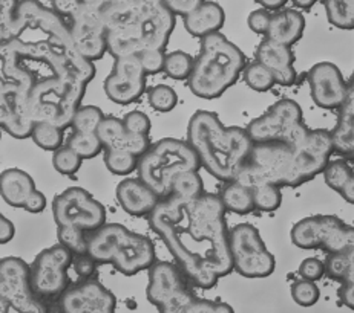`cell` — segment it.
Segmentation results:
<instances>
[{
    "label": "cell",
    "instance_id": "cell-1",
    "mask_svg": "<svg viewBox=\"0 0 354 313\" xmlns=\"http://www.w3.org/2000/svg\"><path fill=\"white\" fill-rule=\"evenodd\" d=\"M0 86L28 105L35 123L73 124L94 63L77 51L66 20L35 0L0 2Z\"/></svg>",
    "mask_w": 354,
    "mask_h": 313
},
{
    "label": "cell",
    "instance_id": "cell-2",
    "mask_svg": "<svg viewBox=\"0 0 354 313\" xmlns=\"http://www.w3.org/2000/svg\"><path fill=\"white\" fill-rule=\"evenodd\" d=\"M149 226L162 240L186 279L212 289L233 270L225 208L219 194L195 199L171 194L149 216Z\"/></svg>",
    "mask_w": 354,
    "mask_h": 313
},
{
    "label": "cell",
    "instance_id": "cell-3",
    "mask_svg": "<svg viewBox=\"0 0 354 313\" xmlns=\"http://www.w3.org/2000/svg\"><path fill=\"white\" fill-rule=\"evenodd\" d=\"M114 59L165 51L175 30V14L166 0H91Z\"/></svg>",
    "mask_w": 354,
    "mask_h": 313
},
{
    "label": "cell",
    "instance_id": "cell-4",
    "mask_svg": "<svg viewBox=\"0 0 354 313\" xmlns=\"http://www.w3.org/2000/svg\"><path fill=\"white\" fill-rule=\"evenodd\" d=\"M333 152L331 132L325 129L310 130L307 138L296 144H254L236 182L252 190L263 185L301 187L324 173Z\"/></svg>",
    "mask_w": 354,
    "mask_h": 313
},
{
    "label": "cell",
    "instance_id": "cell-5",
    "mask_svg": "<svg viewBox=\"0 0 354 313\" xmlns=\"http://www.w3.org/2000/svg\"><path fill=\"white\" fill-rule=\"evenodd\" d=\"M187 142L201 167L218 181H236L253 150V141L243 127H225L214 112L198 110L187 124Z\"/></svg>",
    "mask_w": 354,
    "mask_h": 313
},
{
    "label": "cell",
    "instance_id": "cell-6",
    "mask_svg": "<svg viewBox=\"0 0 354 313\" xmlns=\"http://www.w3.org/2000/svg\"><path fill=\"white\" fill-rule=\"evenodd\" d=\"M245 68L244 52L224 34L207 35L201 40L189 89L201 99H216L238 81Z\"/></svg>",
    "mask_w": 354,
    "mask_h": 313
},
{
    "label": "cell",
    "instance_id": "cell-7",
    "mask_svg": "<svg viewBox=\"0 0 354 313\" xmlns=\"http://www.w3.org/2000/svg\"><path fill=\"white\" fill-rule=\"evenodd\" d=\"M88 255L97 265H112L126 276L149 270L155 261V246L143 234L120 223H106L88 237Z\"/></svg>",
    "mask_w": 354,
    "mask_h": 313
},
{
    "label": "cell",
    "instance_id": "cell-8",
    "mask_svg": "<svg viewBox=\"0 0 354 313\" xmlns=\"http://www.w3.org/2000/svg\"><path fill=\"white\" fill-rule=\"evenodd\" d=\"M201 167L194 148L187 141L162 138L149 147L138 161V179L149 185L160 199L172 194L176 177L198 172Z\"/></svg>",
    "mask_w": 354,
    "mask_h": 313
},
{
    "label": "cell",
    "instance_id": "cell-9",
    "mask_svg": "<svg viewBox=\"0 0 354 313\" xmlns=\"http://www.w3.org/2000/svg\"><path fill=\"white\" fill-rule=\"evenodd\" d=\"M253 144L284 142L296 144L307 138L311 129L302 123V109L295 99H281L263 115L250 121L245 127Z\"/></svg>",
    "mask_w": 354,
    "mask_h": 313
},
{
    "label": "cell",
    "instance_id": "cell-10",
    "mask_svg": "<svg viewBox=\"0 0 354 313\" xmlns=\"http://www.w3.org/2000/svg\"><path fill=\"white\" fill-rule=\"evenodd\" d=\"M290 239L299 249H322L328 255L346 254L354 249V228L336 216H310L293 225Z\"/></svg>",
    "mask_w": 354,
    "mask_h": 313
},
{
    "label": "cell",
    "instance_id": "cell-11",
    "mask_svg": "<svg viewBox=\"0 0 354 313\" xmlns=\"http://www.w3.org/2000/svg\"><path fill=\"white\" fill-rule=\"evenodd\" d=\"M51 8L66 20L71 35L84 59L97 61L108 52V39L100 20L91 6V0L83 2H54Z\"/></svg>",
    "mask_w": 354,
    "mask_h": 313
},
{
    "label": "cell",
    "instance_id": "cell-12",
    "mask_svg": "<svg viewBox=\"0 0 354 313\" xmlns=\"http://www.w3.org/2000/svg\"><path fill=\"white\" fill-rule=\"evenodd\" d=\"M233 270L244 279H267L274 272V255L268 251L257 226L239 223L229 232Z\"/></svg>",
    "mask_w": 354,
    "mask_h": 313
},
{
    "label": "cell",
    "instance_id": "cell-13",
    "mask_svg": "<svg viewBox=\"0 0 354 313\" xmlns=\"http://www.w3.org/2000/svg\"><path fill=\"white\" fill-rule=\"evenodd\" d=\"M53 216L57 226H73L84 232H95L106 225L104 206L80 187H71L53 201Z\"/></svg>",
    "mask_w": 354,
    "mask_h": 313
},
{
    "label": "cell",
    "instance_id": "cell-14",
    "mask_svg": "<svg viewBox=\"0 0 354 313\" xmlns=\"http://www.w3.org/2000/svg\"><path fill=\"white\" fill-rule=\"evenodd\" d=\"M74 255L62 245H54L37 254L30 265V280L34 295L55 298L65 294L69 286L68 269Z\"/></svg>",
    "mask_w": 354,
    "mask_h": 313
},
{
    "label": "cell",
    "instance_id": "cell-15",
    "mask_svg": "<svg viewBox=\"0 0 354 313\" xmlns=\"http://www.w3.org/2000/svg\"><path fill=\"white\" fill-rule=\"evenodd\" d=\"M146 72L141 66L140 57L115 59L112 72L104 80V94L112 103L127 105L138 101L146 92Z\"/></svg>",
    "mask_w": 354,
    "mask_h": 313
},
{
    "label": "cell",
    "instance_id": "cell-16",
    "mask_svg": "<svg viewBox=\"0 0 354 313\" xmlns=\"http://www.w3.org/2000/svg\"><path fill=\"white\" fill-rule=\"evenodd\" d=\"M310 94L316 105L322 109H341L348 95V83L335 63L321 61L308 70Z\"/></svg>",
    "mask_w": 354,
    "mask_h": 313
},
{
    "label": "cell",
    "instance_id": "cell-17",
    "mask_svg": "<svg viewBox=\"0 0 354 313\" xmlns=\"http://www.w3.org/2000/svg\"><path fill=\"white\" fill-rule=\"evenodd\" d=\"M115 305L114 294L97 280L69 287L60 298L62 313H115Z\"/></svg>",
    "mask_w": 354,
    "mask_h": 313
},
{
    "label": "cell",
    "instance_id": "cell-18",
    "mask_svg": "<svg viewBox=\"0 0 354 313\" xmlns=\"http://www.w3.org/2000/svg\"><path fill=\"white\" fill-rule=\"evenodd\" d=\"M186 280V275L178 265L171 261H155L149 267V284L146 289L149 303L157 309L161 307L162 304L187 289Z\"/></svg>",
    "mask_w": 354,
    "mask_h": 313
},
{
    "label": "cell",
    "instance_id": "cell-19",
    "mask_svg": "<svg viewBox=\"0 0 354 313\" xmlns=\"http://www.w3.org/2000/svg\"><path fill=\"white\" fill-rule=\"evenodd\" d=\"M254 57H257L258 63L266 66L273 74L278 86H293L297 74L295 69V52L292 48L264 39L258 45Z\"/></svg>",
    "mask_w": 354,
    "mask_h": 313
},
{
    "label": "cell",
    "instance_id": "cell-20",
    "mask_svg": "<svg viewBox=\"0 0 354 313\" xmlns=\"http://www.w3.org/2000/svg\"><path fill=\"white\" fill-rule=\"evenodd\" d=\"M97 137L100 138L104 150H120L136 154L141 158L151 147L149 137L133 134L126 129L123 119L115 117H106L102 125L98 127Z\"/></svg>",
    "mask_w": 354,
    "mask_h": 313
},
{
    "label": "cell",
    "instance_id": "cell-21",
    "mask_svg": "<svg viewBox=\"0 0 354 313\" xmlns=\"http://www.w3.org/2000/svg\"><path fill=\"white\" fill-rule=\"evenodd\" d=\"M115 194L122 208L133 217H149L161 201L158 194L138 177L120 182Z\"/></svg>",
    "mask_w": 354,
    "mask_h": 313
},
{
    "label": "cell",
    "instance_id": "cell-22",
    "mask_svg": "<svg viewBox=\"0 0 354 313\" xmlns=\"http://www.w3.org/2000/svg\"><path fill=\"white\" fill-rule=\"evenodd\" d=\"M306 26V17L301 11L295 10L293 6L292 8H284L272 14L266 39L292 48L302 39Z\"/></svg>",
    "mask_w": 354,
    "mask_h": 313
},
{
    "label": "cell",
    "instance_id": "cell-23",
    "mask_svg": "<svg viewBox=\"0 0 354 313\" xmlns=\"http://www.w3.org/2000/svg\"><path fill=\"white\" fill-rule=\"evenodd\" d=\"M184 28L186 31L198 39H204L207 35L216 34L224 26L225 12L223 6L216 2H201L198 8L184 17Z\"/></svg>",
    "mask_w": 354,
    "mask_h": 313
},
{
    "label": "cell",
    "instance_id": "cell-24",
    "mask_svg": "<svg viewBox=\"0 0 354 313\" xmlns=\"http://www.w3.org/2000/svg\"><path fill=\"white\" fill-rule=\"evenodd\" d=\"M35 188L32 177L20 168H8L0 176V191L3 201L14 208H24Z\"/></svg>",
    "mask_w": 354,
    "mask_h": 313
},
{
    "label": "cell",
    "instance_id": "cell-25",
    "mask_svg": "<svg viewBox=\"0 0 354 313\" xmlns=\"http://www.w3.org/2000/svg\"><path fill=\"white\" fill-rule=\"evenodd\" d=\"M219 199H221L225 211H230L233 214L245 216L254 210L253 190L236 181L224 185L219 193Z\"/></svg>",
    "mask_w": 354,
    "mask_h": 313
},
{
    "label": "cell",
    "instance_id": "cell-26",
    "mask_svg": "<svg viewBox=\"0 0 354 313\" xmlns=\"http://www.w3.org/2000/svg\"><path fill=\"white\" fill-rule=\"evenodd\" d=\"M324 8L327 20L337 30H354V0H327Z\"/></svg>",
    "mask_w": 354,
    "mask_h": 313
},
{
    "label": "cell",
    "instance_id": "cell-27",
    "mask_svg": "<svg viewBox=\"0 0 354 313\" xmlns=\"http://www.w3.org/2000/svg\"><path fill=\"white\" fill-rule=\"evenodd\" d=\"M34 144L46 152H57L63 147V129L51 123H37L31 133Z\"/></svg>",
    "mask_w": 354,
    "mask_h": 313
},
{
    "label": "cell",
    "instance_id": "cell-28",
    "mask_svg": "<svg viewBox=\"0 0 354 313\" xmlns=\"http://www.w3.org/2000/svg\"><path fill=\"white\" fill-rule=\"evenodd\" d=\"M195 59L189 52L184 51H172L166 54L165 61V74L171 77L172 80L183 81L189 80L194 72Z\"/></svg>",
    "mask_w": 354,
    "mask_h": 313
},
{
    "label": "cell",
    "instance_id": "cell-29",
    "mask_svg": "<svg viewBox=\"0 0 354 313\" xmlns=\"http://www.w3.org/2000/svg\"><path fill=\"white\" fill-rule=\"evenodd\" d=\"M66 145L80 156L82 159H92L100 154L104 147L97 133H75L66 139Z\"/></svg>",
    "mask_w": 354,
    "mask_h": 313
},
{
    "label": "cell",
    "instance_id": "cell-30",
    "mask_svg": "<svg viewBox=\"0 0 354 313\" xmlns=\"http://www.w3.org/2000/svg\"><path fill=\"white\" fill-rule=\"evenodd\" d=\"M104 118V113L97 105H82L75 112L71 127L75 133H97Z\"/></svg>",
    "mask_w": 354,
    "mask_h": 313
},
{
    "label": "cell",
    "instance_id": "cell-31",
    "mask_svg": "<svg viewBox=\"0 0 354 313\" xmlns=\"http://www.w3.org/2000/svg\"><path fill=\"white\" fill-rule=\"evenodd\" d=\"M138 161L136 154L120 152V150H104V165L112 174L127 176L138 168Z\"/></svg>",
    "mask_w": 354,
    "mask_h": 313
},
{
    "label": "cell",
    "instance_id": "cell-32",
    "mask_svg": "<svg viewBox=\"0 0 354 313\" xmlns=\"http://www.w3.org/2000/svg\"><path fill=\"white\" fill-rule=\"evenodd\" d=\"M57 239L59 245L66 248L74 257L88 254V237L84 231L73 226H57Z\"/></svg>",
    "mask_w": 354,
    "mask_h": 313
},
{
    "label": "cell",
    "instance_id": "cell-33",
    "mask_svg": "<svg viewBox=\"0 0 354 313\" xmlns=\"http://www.w3.org/2000/svg\"><path fill=\"white\" fill-rule=\"evenodd\" d=\"M244 81L254 92H267L276 84L273 74L258 61L247 65L244 69Z\"/></svg>",
    "mask_w": 354,
    "mask_h": 313
},
{
    "label": "cell",
    "instance_id": "cell-34",
    "mask_svg": "<svg viewBox=\"0 0 354 313\" xmlns=\"http://www.w3.org/2000/svg\"><path fill=\"white\" fill-rule=\"evenodd\" d=\"M147 99L151 108L161 113H167L175 109L178 104V95L174 88L167 86V84H157L152 86L147 92Z\"/></svg>",
    "mask_w": 354,
    "mask_h": 313
},
{
    "label": "cell",
    "instance_id": "cell-35",
    "mask_svg": "<svg viewBox=\"0 0 354 313\" xmlns=\"http://www.w3.org/2000/svg\"><path fill=\"white\" fill-rule=\"evenodd\" d=\"M324 181L327 183V187L341 193L342 188L350 181V177L354 174L351 167L342 159L330 161L328 165L324 170Z\"/></svg>",
    "mask_w": 354,
    "mask_h": 313
},
{
    "label": "cell",
    "instance_id": "cell-36",
    "mask_svg": "<svg viewBox=\"0 0 354 313\" xmlns=\"http://www.w3.org/2000/svg\"><path fill=\"white\" fill-rule=\"evenodd\" d=\"M253 203L254 210L263 212H273L282 205L281 188L274 185H263L253 188Z\"/></svg>",
    "mask_w": 354,
    "mask_h": 313
},
{
    "label": "cell",
    "instance_id": "cell-37",
    "mask_svg": "<svg viewBox=\"0 0 354 313\" xmlns=\"http://www.w3.org/2000/svg\"><path fill=\"white\" fill-rule=\"evenodd\" d=\"M204 193L206 191H204L203 179L198 172L184 173L176 177V181L174 182L172 194L175 196H181L184 199H195Z\"/></svg>",
    "mask_w": 354,
    "mask_h": 313
},
{
    "label": "cell",
    "instance_id": "cell-38",
    "mask_svg": "<svg viewBox=\"0 0 354 313\" xmlns=\"http://www.w3.org/2000/svg\"><path fill=\"white\" fill-rule=\"evenodd\" d=\"M82 162L83 159L80 156L68 145H63L53 154V165L55 168V172L65 176H73L79 172Z\"/></svg>",
    "mask_w": 354,
    "mask_h": 313
},
{
    "label": "cell",
    "instance_id": "cell-39",
    "mask_svg": "<svg viewBox=\"0 0 354 313\" xmlns=\"http://www.w3.org/2000/svg\"><path fill=\"white\" fill-rule=\"evenodd\" d=\"M290 292H292L293 301L297 305H301V307H311V305H315L321 298V289L317 287V284L302 279L293 283Z\"/></svg>",
    "mask_w": 354,
    "mask_h": 313
},
{
    "label": "cell",
    "instance_id": "cell-40",
    "mask_svg": "<svg viewBox=\"0 0 354 313\" xmlns=\"http://www.w3.org/2000/svg\"><path fill=\"white\" fill-rule=\"evenodd\" d=\"M331 141L335 152L351 156L354 152V124L337 121L336 127L331 130Z\"/></svg>",
    "mask_w": 354,
    "mask_h": 313
},
{
    "label": "cell",
    "instance_id": "cell-41",
    "mask_svg": "<svg viewBox=\"0 0 354 313\" xmlns=\"http://www.w3.org/2000/svg\"><path fill=\"white\" fill-rule=\"evenodd\" d=\"M324 265L325 274L331 280L341 281L342 284L346 281V276H348V259H346V254H331L324 261Z\"/></svg>",
    "mask_w": 354,
    "mask_h": 313
},
{
    "label": "cell",
    "instance_id": "cell-42",
    "mask_svg": "<svg viewBox=\"0 0 354 313\" xmlns=\"http://www.w3.org/2000/svg\"><path fill=\"white\" fill-rule=\"evenodd\" d=\"M123 124L127 130L133 134H141V137H149L151 133V119L145 112L132 110L123 117Z\"/></svg>",
    "mask_w": 354,
    "mask_h": 313
},
{
    "label": "cell",
    "instance_id": "cell-43",
    "mask_svg": "<svg viewBox=\"0 0 354 313\" xmlns=\"http://www.w3.org/2000/svg\"><path fill=\"white\" fill-rule=\"evenodd\" d=\"M138 57L146 75H157L165 72L166 51H158V49H155V51H147Z\"/></svg>",
    "mask_w": 354,
    "mask_h": 313
},
{
    "label": "cell",
    "instance_id": "cell-44",
    "mask_svg": "<svg viewBox=\"0 0 354 313\" xmlns=\"http://www.w3.org/2000/svg\"><path fill=\"white\" fill-rule=\"evenodd\" d=\"M297 272H299L302 280L316 283L325 275V265L322 260L316 259V257H310V259H306L301 261Z\"/></svg>",
    "mask_w": 354,
    "mask_h": 313
},
{
    "label": "cell",
    "instance_id": "cell-45",
    "mask_svg": "<svg viewBox=\"0 0 354 313\" xmlns=\"http://www.w3.org/2000/svg\"><path fill=\"white\" fill-rule=\"evenodd\" d=\"M270 19L272 12H268L263 8H258L249 14V17H247V25H249V28L254 34L266 35L268 31V25H270Z\"/></svg>",
    "mask_w": 354,
    "mask_h": 313
},
{
    "label": "cell",
    "instance_id": "cell-46",
    "mask_svg": "<svg viewBox=\"0 0 354 313\" xmlns=\"http://www.w3.org/2000/svg\"><path fill=\"white\" fill-rule=\"evenodd\" d=\"M73 269L75 270V274L79 275V279L88 281V280H91V276L95 272L97 263L92 260L88 254L79 255V257H74Z\"/></svg>",
    "mask_w": 354,
    "mask_h": 313
},
{
    "label": "cell",
    "instance_id": "cell-47",
    "mask_svg": "<svg viewBox=\"0 0 354 313\" xmlns=\"http://www.w3.org/2000/svg\"><path fill=\"white\" fill-rule=\"evenodd\" d=\"M201 2L203 0H166V5L175 14V17L183 16L184 19L189 14H192L201 5Z\"/></svg>",
    "mask_w": 354,
    "mask_h": 313
},
{
    "label": "cell",
    "instance_id": "cell-48",
    "mask_svg": "<svg viewBox=\"0 0 354 313\" xmlns=\"http://www.w3.org/2000/svg\"><path fill=\"white\" fill-rule=\"evenodd\" d=\"M45 208H46V197L39 190L34 191L31 197L28 199V202L24 206V210L31 212V214H39V212H44Z\"/></svg>",
    "mask_w": 354,
    "mask_h": 313
},
{
    "label": "cell",
    "instance_id": "cell-49",
    "mask_svg": "<svg viewBox=\"0 0 354 313\" xmlns=\"http://www.w3.org/2000/svg\"><path fill=\"white\" fill-rule=\"evenodd\" d=\"M216 310V301L204 300V298H195L190 303L186 313H215Z\"/></svg>",
    "mask_w": 354,
    "mask_h": 313
},
{
    "label": "cell",
    "instance_id": "cell-50",
    "mask_svg": "<svg viewBox=\"0 0 354 313\" xmlns=\"http://www.w3.org/2000/svg\"><path fill=\"white\" fill-rule=\"evenodd\" d=\"M14 236H16V226H14L10 219L2 216L0 217V241L5 245L11 241Z\"/></svg>",
    "mask_w": 354,
    "mask_h": 313
},
{
    "label": "cell",
    "instance_id": "cell-51",
    "mask_svg": "<svg viewBox=\"0 0 354 313\" xmlns=\"http://www.w3.org/2000/svg\"><path fill=\"white\" fill-rule=\"evenodd\" d=\"M339 300L351 310H354V283H344L339 289Z\"/></svg>",
    "mask_w": 354,
    "mask_h": 313
},
{
    "label": "cell",
    "instance_id": "cell-52",
    "mask_svg": "<svg viewBox=\"0 0 354 313\" xmlns=\"http://www.w3.org/2000/svg\"><path fill=\"white\" fill-rule=\"evenodd\" d=\"M259 5L263 10L273 14L287 8V0H268V2H259Z\"/></svg>",
    "mask_w": 354,
    "mask_h": 313
},
{
    "label": "cell",
    "instance_id": "cell-53",
    "mask_svg": "<svg viewBox=\"0 0 354 313\" xmlns=\"http://www.w3.org/2000/svg\"><path fill=\"white\" fill-rule=\"evenodd\" d=\"M339 194L342 196L345 202L354 205V174L350 177V181L346 182V185L342 188V191Z\"/></svg>",
    "mask_w": 354,
    "mask_h": 313
},
{
    "label": "cell",
    "instance_id": "cell-54",
    "mask_svg": "<svg viewBox=\"0 0 354 313\" xmlns=\"http://www.w3.org/2000/svg\"><path fill=\"white\" fill-rule=\"evenodd\" d=\"M346 259H348V276L345 283H354V249L346 252Z\"/></svg>",
    "mask_w": 354,
    "mask_h": 313
},
{
    "label": "cell",
    "instance_id": "cell-55",
    "mask_svg": "<svg viewBox=\"0 0 354 313\" xmlns=\"http://www.w3.org/2000/svg\"><path fill=\"white\" fill-rule=\"evenodd\" d=\"M315 3H316L315 0H306V2H302V0H295V2H293V8L297 10V11L304 12V11L310 10V8H313Z\"/></svg>",
    "mask_w": 354,
    "mask_h": 313
},
{
    "label": "cell",
    "instance_id": "cell-56",
    "mask_svg": "<svg viewBox=\"0 0 354 313\" xmlns=\"http://www.w3.org/2000/svg\"><path fill=\"white\" fill-rule=\"evenodd\" d=\"M215 313H235L233 307L227 303H223V301H216V310Z\"/></svg>",
    "mask_w": 354,
    "mask_h": 313
},
{
    "label": "cell",
    "instance_id": "cell-57",
    "mask_svg": "<svg viewBox=\"0 0 354 313\" xmlns=\"http://www.w3.org/2000/svg\"><path fill=\"white\" fill-rule=\"evenodd\" d=\"M348 92H351V94H354V72H353V75H351V78H350V81H348Z\"/></svg>",
    "mask_w": 354,
    "mask_h": 313
},
{
    "label": "cell",
    "instance_id": "cell-58",
    "mask_svg": "<svg viewBox=\"0 0 354 313\" xmlns=\"http://www.w3.org/2000/svg\"><path fill=\"white\" fill-rule=\"evenodd\" d=\"M351 161L354 162V152H353V154H351Z\"/></svg>",
    "mask_w": 354,
    "mask_h": 313
}]
</instances>
